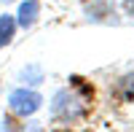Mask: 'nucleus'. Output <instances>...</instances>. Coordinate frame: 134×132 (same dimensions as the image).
I'll use <instances>...</instances> for the list:
<instances>
[{
	"instance_id": "obj_4",
	"label": "nucleus",
	"mask_w": 134,
	"mask_h": 132,
	"mask_svg": "<svg viewBox=\"0 0 134 132\" xmlns=\"http://www.w3.org/2000/svg\"><path fill=\"white\" fill-rule=\"evenodd\" d=\"M14 32H16V19L11 14H3L0 16V49H5L14 40Z\"/></svg>"
},
{
	"instance_id": "obj_3",
	"label": "nucleus",
	"mask_w": 134,
	"mask_h": 132,
	"mask_svg": "<svg viewBox=\"0 0 134 132\" xmlns=\"http://www.w3.org/2000/svg\"><path fill=\"white\" fill-rule=\"evenodd\" d=\"M38 11H40V3L38 0H24V3L19 6V14H16V24L19 27H32L35 24V19H38Z\"/></svg>"
},
{
	"instance_id": "obj_5",
	"label": "nucleus",
	"mask_w": 134,
	"mask_h": 132,
	"mask_svg": "<svg viewBox=\"0 0 134 132\" xmlns=\"http://www.w3.org/2000/svg\"><path fill=\"white\" fill-rule=\"evenodd\" d=\"M21 81L24 84H40L43 81V70L38 68V65H30V68L21 70Z\"/></svg>"
},
{
	"instance_id": "obj_1",
	"label": "nucleus",
	"mask_w": 134,
	"mask_h": 132,
	"mask_svg": "<svg viewBox=\"0 0 134 132\" xmlns=\"http://www.w3.org/2000/svg\"><path fill=\"white\" fill-rule=\"evenodd\" d=\"M51 113L57 119H64V121H75V119L86 116V103L70 89H59L54 94V103H51Z\"/></svg>"
},
{
	"instance_id": "obj_6",
	"label": "nucleus",
	"mask_w": 134,
	"mask_h": 132,
	"mask_svg": "<svg viewBox=\"0 0 134 132\" xmlns=\"http://www.w3.org/2000/svg\"><path fill=\"white\" fill-rule=\"evenodd\" d=\"M124 8H126V11H129V14L134 16V0H124Z\"/></svg>"
},
{
	"instance_id": "obj_2",
	"label": "nucleus",
	"mask_w": 134,
	"mask_h": 132,
	"mask_svg": "<svg viewBox=\"0 0 134 132\" xmlns=\"http://www.w3.org/2000/svg\"><path fill=\"white\" fill-rule=\"evenodd\" d=\"M43 105V97L32 89H14L8 94V108L19 116H32L35 111H40Z\"/></svg>"
}]
</instances>
